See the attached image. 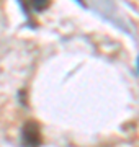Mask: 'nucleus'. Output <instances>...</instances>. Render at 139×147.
<instances>
[{
    "mask_svg": "<svg viewBox=\"0 0 139 147\" xmlns=\"http://www.w3.org/2000/svg\"><path fill=\"white\" fill-rule=\"evenodd\" d=\"M41 126L38 121H26L22 129V142L25 147H39L41 146Z\"/></svg>",
    "mask_w": 139,
    "mask_h": 147,
    "instance_id": "nucleus-1",
    "label": "nucleus"
},
{
    "mask_svg": "<svg viewBox=\"0 0 139 147\" xmlns=\"http://www.w3.org/2000/svg\"><path fill=\"white\" fill-rule=\"evenodd\" d=\"M28 7H31L34 11H44L51 5V0H26Z\"/></svg>",
    "mask_w": 139,
    "mask_h": 147,
    "instance_id": "nucleus-2",
    "label": "nucleus"
}]
</instances>
